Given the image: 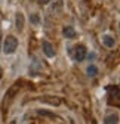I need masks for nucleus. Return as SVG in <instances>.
Returning a JSON list of instances; mask_svg holds the SVG:
<instances>
[{
    "label": "nucleus",
    "mask_w": 120,
    "mask_h": 124,
    "mask_svg": "<svg viewBox=\"0 0 120 124\" xmlns=\"http://www.w3.org/2000/svg\"><path fill=\"white\" fill-rule=\"evenodd\" d=\"M117 120H119V117H117V115H108L104 121H105L107 124H113V123H117Z\"/></svg>",
    "instance_id": "9b49d317"
},
{
    "label": "nucleus",
    "mask_w": 120,
    "mask_h": 124,
    "mask_svg": "<svg viewBox=\"0 0 120 124\" xmlns=\"http://www.w3.org/2000/svg\"><path fill=\"white\" fill-rule=\"evenodd\" d=\"M39 114H40V115H44V117H51V118H55V115H53V114H51V112H48V111H39Z\"/></svg>",
    "instance_id": "f8f14e48"
},
{
    "label": "nucleus",
    "mask_w": 120,
    "mask_h": 124,
    "mask_svg": "<svg viewBox=\"0 0 120 124\" xmlns=\"http://www.w3.org/2000/svg\"><path fill=\"white\" fill-rule=\"evenodd\" d=\"M119 31H120V24H119Z\"/></svg>",
    "instance_id": "4468645a"
},
{
    "label": "nucleus",
    "mask_w": 120,
    "mask_h": 124,
    "mask_svg": "<svg viewBox=\"0 0 120 124\" xmlns=\"http://www.w3.org/2000/svg\"><path fill=\"white\" fill-rule=\"evenodd\" d=\"M102 43L107 46V47H114V39L110 36H102Z\"/></svg>",
    "instance_id": "423d86ee"
},
{
    "label": "nucleus",
    "mask_w": 120,
    "mask_h": 124,
    "mask_svg": "<svg viewBox=\"0 0 120 124\" xmlns=\"http://www.w3.org/2000/svg\"><path fill=\"white\" fill-rule=\"evenodd\" d=\"M49 2H51V0H39V3H40V5H48Z\"/></svg>",
    "instance_id": "ddd939ff"
},
{
    "label": "nucleus",
    "mask_w": 120,
    "mask_h": 124,
    "mask_svg": "<svg viewBox=\"0 0 120 124\" xmlns=\"http://www.w3.org/2000/svg\"><path fill=\"white\" fill-rule=\"evenodd\" d=\"M17 47H18V40L15 39L13 36H8L6 40H5V44H3L5 53H13Z\"/></svg>",
    "instance_id": "f03ea898"
},
{
    "label": "nucleus",
    "mask_w": 120,
    "mask_h": 124,
    "mask_svg": "<svg viewBox=\"0 0 120 124\" xmlns=\"http://www.w3.org/2000/svg\"><path fill=\"white\" fill-rule=\"evenodd\" d=\"M107 92H108V103L114 106H120V89L110 86L107 87Z\"/></svg>",
    "instance_id": "f257e3e1"
},
{
    "label": "nucleus",
    "mask_w": 120,
    "mask_h": 124,
    "mask_svg": "<svg viewBox=\"0 0 120 124\" xmlns=\"http://www.w3.org/2000/svg\"><path fill=\"white\" fill-rule=\"evenodd\" d=\"M19 87H21V84H19V83H17V84H13V86H12V87H10V89L8 90V93H6V96H8V98H12V96L15 95V93H17V92L19 90Z\"/></svg>",
    "instance_id": "6e6552de"
},
{
    "label": "nucleus",
    "mask_w": 120,
    "mask_h": 124,
    "mask_svg": "<svg viewBox=\"0 0 120 124\" xmlns=\"http://www.w3.org/2000/svg\"><path fill=\"white\" fill-rule=\"evenodd\" d=\"M42 47H43V52H44V55H46V56H49V58L55 56V50H53V47H52V44H51L49 41H43V44H42Z\"/></svg>",
    "instance_id": "20e7f679"
},
{
    "label": "nucleus",
    "mask_w": 120,
    "mask_h": 124,
    "mask_svg": "<svg viewBox=\"0 0 120 124\" xmlns=\"http://www.w3.org/2000/svg\"><path fill=\"white\" fill-rule=\"evenodd\" d=\"M40 101L42 102H48V103H51V105H59V102H61V101H59L58 98H49V96H46V98H40Z\"/></svg>",
    "instance_id": "0eeeda50"
},
{
    "label": "nucleus",
    "mask_w": 120,
    "mask_h": 124,
    "mask_svg": "<svg viewBox=\"0 0 120 124\" xmlns=\"http://www.w3.org/2000/svg\"><path fill=\"white\" fill-rule=\"evenodd\" d=\"M96 74H98V68H96V67H94V65L87 67V75H89V77H95Z\"/></svg>",
    "instance_id": "9d476101"
},
{
    "label": "nucleus",
    "mask_w": 120,
    "mask_h": 124,
    "mask_svg": "<svg viewBox=\"0 0 120 124\" xmlns=\"http://www.w3.org/2000/svg\"><path fill=\"white\" fill-rule=\"evenodd\" d=\"M62 33H64V37L65 39H74V37H76V31H74L73 27H64Z\"/></svg>",
    "instance_id": "39448f33"
},
{
    "label": "nucleus",
    "mask_w": 120,
    "mask_h": 124,
    "mask_svg": "<svg viewBox=\"0 0 120 124\" xmlns=\"http://www.w3.org/2000/svg\"><path fill=\"white\" fill-rule=\"evenodd\" d=\"M86 56V47L83 44H77L76 47H74V58H76V61H83Z\"/></svg>",
    "instance_id": "7ed1b4c3"
},
{
    "label": "nucleus",
    "mask_w": 120,
    "mask_h": 124,
    "mask_svg": "<svg viewBox=\"0 0 120 124\" xmlns=\"http://www.w3.org/2000/svg\"><path fill=\"white\" fill-rule=\"evenodd\" d=\"M24 27V16H22V13H18L17 15V28L21 31Z\"/></svg>",
    "instance_id": "1a4fd4ad"
}]
</instances>
